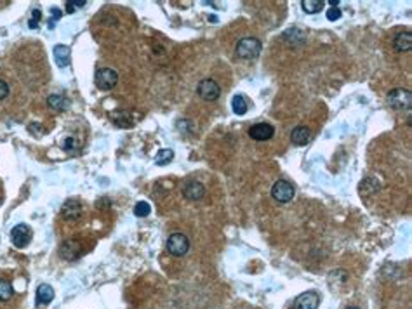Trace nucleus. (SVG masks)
Wrapping results in <instances>:
<instances>
[{
  "mask_svg": "<svg viewBox=\"0 0 412 309\" xmlns=\"http://www.w3.org/2000/svg\"><path fill=\"white\" fill-rule=\"evenodd\" d=\"M261 40L256 37H244L237 44V56L242 59H256L261 54Z\"/></svg>",
  "mask_w": 412,
  "mask_h": 309,
  "instance_id": "nucleus-1",
  "label": "nucleus"
},
{
  "mask_svg": "<svg viewBox=\"0 0 412 309\" xmlns=\"http://www.w3.org/2000/svg\"><path fill=\"white\" fill-rule=\"evenodd\" d=\"M388 104L397 111L409 110L412 104V94L407 89H395L388 94Z\"/></svg>",
  "mask_w": 412,
  "mask_h": 309,
  "instance_id": "nucleus-2",
  "label": "nucleus"
},
{
  "mask_svg": "<svg viewBox=\"0 0 412 309\" xmlns=\"http://www.w3.org/2000/svg\"><path fill=\"white\" fill-rule=\"evenodd\" d=\"M167 250L174 257H183L190 250V240L181 233H172L167 240Z\"/></svg>",
  "mask_w": 412,
  "mask_h": 309,
  "instance_id": "nucleus-3",
  "label": "nucleus"
},
{
  "mask_svg": "<svg viewBox=\"0 0 412 309\" xmlns=\"http://www.w3.org/2000/svg\"><path fill=\"white\" fill-rule=\"evenodd\" d=\"M296 189L289 181H277L272 188V197L280 203H287L294 198Z\"/></svg>",
  "mask_w": 412,
  "mask_h": 309,
  "instance_id": "nucleus-4",
  "label": "nucleus"
},
{
  "mask_svg": "<svg viewBox=\"0 0 412 309\" xmlns=\"http://www.w3.org/2000/svg\"><path fill=\"white\" fill-rule=\"evenodd\" d=\"M196 92H199V96L202 98L204 101H216L219 98V94H221V89H219V85L212 79H204L199 82Z\"/></svg>",
  "mask_w": 412,
  "mask_h": 309,
  "instance_id": "nucleus-5",
  "label": "nucleus"
},
{
  "mask_svg": "<svg viewBox=\"0 0 412 309\" xmlns=\"http://www.w3.org/2000/svg\"><path fill=\"white\" fill-rule=\"evenodd\" d=\"M82 216H84V207H82V203L79 202V200L71 198V200H66V202L63 203L61 217L65 221L75 222V221H79Z\"/></svg>",
  "mask_w": 412,
  "mask_h": 309,
  "instance_id": "nucleus-6",
  "label": "nucleus"
},
{
  "mask_svg": "<svg viewBox=\"0 0 412 309\" xmlns=\"http://www.w3.org/2000/svg\"><path fill=\"white\" fill-rule=\"evenodd\" d=\"M118 82V73L112 68H101L96 73V85L101 90H110L117 85Z\"/></svg>",
  "mask_w": 412,
  "mask_h": 309,
  "instance_id": "nucleus-7",
  "label": "nucleus"
},
{
  "mask_svg": "<svg viewBox=\"0 0 412 309\" xmlns=\"http://www.w3.org/2000/svg\"><path fill=\"white\" fill-rule=\"evenodd\" d=\"M31 240V229L26 224H17L11 231V242L17 248H25Z\"/></svg>",
  "mask_w": 412,
  "mask_h": 309,
  "instance_id": "nucleus-8",
  "label": "nucleus"
},
{
  "mask_svg": "<svg viewBox=\"0 0 412 309\" xmlns=\"http://www.w3.org/2000/svg\"><path fill=\"white\" fill-rule=\"evenodd\" d=\"M318 304H320V295L317 292H304L296 297L294 309H317Z\"/></svg>",
  "mask_w": 412,
  "mask_h": 309,
  "instance_id": "nucleus-9",
  "label": "nucleus"
},
{
  "mask_svg": "<svg viewBox=\"0 0 412 309\" xmlns=\"http://www.w3.org/2000/svg\"><path fill=\"white\" fill-rule=\"evenodd\" d=\"M249 136L250 139L254 141H270L275 136V129L270 124H256L249 129Z\"/></svg>",
  "mask_w": 412,
  "mask_h": 309,
  "instance_id": "nucleus-10",
  "label": "nucleus"
},
{
  "mask_svg": "<svg viewBox=\"0 0 412 309\" xmlns=\"http://www.w3.org/2000/svg\"><path fill=\"white\" fill-rule=\"evenodd\" d=\"M54 61H56V65L59 68H66L70 65V57H71V52H70V47L68 45H63L59 44L54 47Z\"/></svg>",
  "mask_w": 412,
  "mask_h": 309,
  "instance_id": "nucleus-11",
  "label": "nucleus"
},
{
  "mask_svg": "<svg viewBox=\"0 0 412 309\" xmlns=\"http://www.w3.org/2000/svg\"><path fill=\"white\" fill-rule=\"evenodd\" d=\"M185 197L191 200V202H199V200L205 197V188L196 181H191V183L185 186Z\"/></svg>",
  "mask_w": 412,
  "mask_h": 309,
  "instance_id": "nucleus-12",
  "label": "nucleus"
},
{
  "mask_svg": "<svg viewBox=\"0 0 412 309\" xmlns=\"http://www.w3.org/2000/svg\"><path fill=\"white\" fill-rule=\"evenodd\" d=\"M54 299V290L51 285L47 283H42L37 287V304L39 306H47V304H51Z\"/></svg>",
  "mask_w": 412,
  "mask_h": 309,
  "instance_id": "nucleus-13",
  "label": "nucleus"
},
{
  "mask_svg": "<svg viewBox=\"0 0 412 309\" xmlns=\"http://www.w3.org/2000/svg\"><path fill=\"white\" fill-rule=\"evenodd\" d=\"M393 47H395L397 52L410 51V47H412V33L410 31H402V33H398L395 40H393Z\"/></svg>",
  "mask_w": 412,
  "mask_h": 309,
  "instance_id": "nucleus-14",
  "label": "nucleus"
},
{
  "mask_svg": "<svg viewBox=\"0 0 412 309\" xmlns=\"http://www.w3.org/2000/svg\"><path fill=\"white\" fill-rule=\"evenodd\" d=\"M59 254H61V257L66 259V261H75V259L80 257L82 248H80L79 243L73 242V240H71V242H66L65 245H63L61 250H59Z\"/></svg>",
  "mask_w": 412,
  "mask_h": 309,
  "instance_id": "nucleus-15",
  "label": "nucleus"
},
{
  "mask_svg": "<svg viewBox=\"0 0 412 309\" xmlns=\"http://www.w3.org/2000/svg\"><path fill=\"white\" fill-rule=\"evenodd\" d=\"M310 138H311V132H310L308 127H304V125L296 127L291 134V141H292V144H296V146H304V144L310 141Z\"/></svg>",
  "mask_w": 412,
  "mask_h": 309,
  "instance_id": "nucleus-16",
  "label": "nucleus"
},
{
  "mask_svg": "<svg viewBox=\"0 0 412 309\" xmlns=\"http://www.w3.org/2000/svg\"><path fill=\"white\" fill-rule=\"evenodd\" d=\"M47 106L54 111H65L68 103H66V99L63 96H59V94H52V96L47 98Z\"/></svg>",
  "mask_w": 412,
  "mask_h": 309,
  "instance_id": "nucleus-17",
  "label": "nucleus"
},
{
  "mask_svg": "<svg viewBox=\"0 0 412 309\" xmlns=\"http://www.w3.org/2000/svg\"><path fill=\"white\" fill-rule=\"evenodd\" d=\"M324 0H303L301 2V7H303L304 12H308V14H317L324 9Z\"/></svg>",
  "mask_w": 412,
  "mask_h": 309,
  "instance_id": "nucleus-18",
  "label": "nucleus"
},
{
  "mask_svg": "<svg viewBox=\"0 0 412 309\" xmlns=\"http://www.w3.org/2000/svg\"><path fill=\"white\" fill-rule=\"evenodd\" d=\"M112 120H113V124H115L117 127H120V129H127V127H131L132 124H134V122L129 118V115H127V113H122V111L112 113Z\"/></svg>",
  "mask_w": 412,
  "mask_h": 309,
  "instance_id": "nucleus-19",
  "label": "nucleus"
},
{
  "mask_svg": "<svg viewBox=\"0 0 412 309\" xmlns=\"http://www.w3.org/2000/svg\"><path fill=\"white\" fill-rule=\"evenodd\" d=\"M172 158H174V151L172 149H160V151L155 154V163L160 167H164V165H167V163H171L172 162Z\"/></svg>",
  "mask_w": 412,
  "mask_h": 309,
  "instance_id": "nucleus-20",
  "label": "nucleus"
},
{
  "mask_svg": "<svg viewBox=\"0 0 412 309\" xmlns=\"http://www.w3.org/2000/svg\"><path fill=\"white\" fill-rule=\"evenodd\" d=\"M231 108H233V111H235L237 115H245V113H247V108H249V104H247L245 98H244V96H240V94H239V96L233 98Z\"/></svg>",
  "mask_w": 412,
  "mask_h": 309,
  "instance_id": "nucleus-21",
  "label": "nucleus"
},
{
  "mask_svg": "<svg viewBox=\"0 0 412 309\" xmlns=\"http://www.w3.org/2000/svg\"><path fill=\"white\" fill-rule=\"evenodd\" d=\"M12 295H14V288H12V285L9 283L7 280L0 278V301L6 302L12 297Z\"/></svg>",
  "mask_w": 412,
  "mask_h": 309,
  "instance_id": "nucleus-22",
  "label": "nucleus"
},
{
  "mask_svg": "<svg viewBox=\"0 0 412 309\" xmlns=\"http://www.w3.org/2000/svg\"><path fill=\"white\" fill-rule=\"evenodd\" d=\"M150 212H152V207H150V203H148V202H139V203H136L134 214H136L137 217H146Z\"/></svg>",
  "mask_w": 412,
  "mask_h": 309,
  "instance_id": "nucleus-23",
  "label": "nucleus"
},
{
  "mask_svg": "<svg viewBox=\"0 0 412 309\" xmlns=\"http://www.w3.org/2000/svg\"><path fill=\"white\" fill-rule=\"evenodd\" d=\"M85 0H68L66 2V11L68 12H75L77 9H82L85 6Z\"/></svg>",
  "mask_w": 412,
  "mask_h": 309,
  "instance_id": "nucleus-24",
  "label": "nucleus"
},
{
  "mask_svg": "<svg viewBox=\"0 0 412 309\" xmlns=\"http://www.w3.org/2000/svg\"><path fill=\"white\" fill-rule=\"evenodd\" d=\"M341 17V9L339 7H329L327 11V20L329 21H337Z\"/></svg>",
  "mask_w": 412,
  "mask_h": 309,
  "instance_id": "nucleus-25",
  "label": "nucleus"
},
{
  "mask_svg": "<svg viewBox=\"0 0 412 309\" xmlns=\"http://www.w3.org/2000/svg\"><path fill=\"white\" fill-rule=\"evenodd\" d=\"M7 96H9V85H7V82L0 80V101H2V99H6Z\"/></svg>",
  "mask_w": 412,
  "mask_h": 309,
  "instance_id": "nucleus-26",
  "label": "nucleus"
},
{
  "mask_svg": "<svg viewBox=\"0 0 412 309\" xmlns=\"http://www.w3.org/2000/svg\"><path fill=\"white\" fill-rule=\"evenodd\" d=\"M40 16H42V12H40L39 9H35V11H33V20L30 21V28H37V21L42 20Z\"/></svg>",
  "mask_w": 412,
  "mask_h": 309,
  "instance_id": "nucleus-27",
  "label": "nucleus"
},
{
  "mask_svg": "<svg viewBox=\"0 0 412 309\" xmlns=\"http://www.w3.org/2000/svg\"><path fill=\"white\" fill-rule=\"evenodd\" d=\"M346 309H359V307H355V306H351V307H346Z\"/></svg>",
  "mask_w": 412,
  "mask_h": 309,
  "instance_id": "nucleus-28",
  "label": "nucleus"
}]
</instances>
